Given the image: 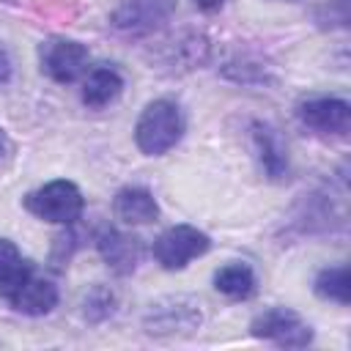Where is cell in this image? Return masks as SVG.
Wrapping results in <instances>:
<instances>
[{"label": "cell", "instance_id": "3", "mask_svg": "<svg viewBox=\"0 0 351 351\" xmlns=\"http://www.w3.org/2000/svg\"><path fill=\"white\" fill-rule=\"evenodd\" d=\"M250 332L255 337L271 340V343L285 346V348H304L313 343L310 324H304L302 315L288 310V307H269V310L258 313L250 324Z\"/></svg>", "mask_w": 351, "mask_h": 351}, {"label": "cell", "instance_id": "2", "mask_svg": "<svg viewBox=\"0 0 351 351\" xmlns=\"http://www.w3.org/2000/svg\"><path fill=\"white\" fill-rule=\"evenodd\" d=\"M25 208L44 219V222H52V225H71L80 219L82 208H85V197L82 192L77 189V184L71 181H49L38 189H33L27 197H25Z\"/></svg>", "mask_w": 351, "mask_h": 351}, {"label": "cell", "instance_id": "4", "mask_svg": "<svg viewBox=\"0 0 351 351\" xmlns=\"http://www.w3.org/2000/svg\"><path fill=\"white\" fill-rule=\"evenodd\" d=\"M211 247V239L192 225H173L154 241V258L162 269H184L189 261L203 255Z\"/></svg>", "mask_w": 351, "mask_h": 351}, {"label": "cell", "instance_id": "7", "mask_svg": "<svg viewBox=\"0 0 351 351\" xmlns=\"http://www.w3.org/2000/svg\"><path fill=\"white\" fill-rule=\"evenodd\" d=\"M173 11L176 0H123L112 14V25L126 33H148L167 22Z\"/></svg>", "mask_w": 351, "mask_h": 351}, {"label": "cell", "instance_id": "13", "mask_svg": "<svg viewBox=\"0 0 351 351\" xmlns=\"http://www.w3.org/2000/svg\"><path fill=\"white\" fill-rule=\"evenodd\" d=\"M30 274H33V266L30 261L22 258L16 244L8 239H0V296L11 299Z\"/></svg>", "mask_w": 351, "mask_h": 351}, {"label": "cell", "instance_id": "18", "mask_svg": "<svg viewBox=\"0 0 351 351\" xmlns=\"http://www.w3.org/2000/svg\"><path fill=\"white\" fill-rule=\"evenodd\" d=\"M3 151H5V137H3V132H0V156H3Z\"/></svg>", "mask_w": 351, "mask_h": 351}, {"label": "cell", "instance_id": "16", "mask_svg": "<svg viewBox=\"0 0 351 351\" xmlns=\"http://www.w3.org/2000/svg\"><path fill=\"white\" fill-rule=\"evenodd\" d=\"M8 80H11V58H8V52L0 47V85L8 82Z\"/></svg>", "mask_w": 351, "mask_h": 351}, {"label": "cell", "instance_id": "15", "mask_svg": "<svg viewBox=\"0 0 351 351\" xmlns=\"http://www.w3.org/2000/svg\"><path fill=\"white\" fill-rule=\"evenodd\" d=\"M315 293L321 299L337 302V304H348L351 302V274L346 266H329L321 269L315 277Z\"/></svg>", "mask_w": 351, "mask_h": 351}, {"label": "cell", "instance_id": "17", "mask_svg": "<svg viewBox=\"0 0 351 351\" xmlns=\"http://www.w3.org/2000/svg\"><path fill=\"white\" fill-rule=\"evenodd\" d=\"M195 5L203 8V11H217V8L225 5V0H195Z\"/></svg>", "mask_w": 351, "mask_h": 351}, {"label": "cell", "instance_id": "5", "mask_svg": "<svg viewBox=\"0 0 351 351\" xmlns=\"http://www.w3.org/2000/svg\"><path fill=\"white\" fill-rule=\"evenodd\" d=\"M41 55V69L47 77H52L60 85L74 82L85 69H88V47L74 41V38H47L38 49Z\"/></svg>", "mask_w": 351, "mask_h": 351}, {"label": "cell", "instance_id": "6", "mask_svg": "<svg viewBox=\"0 0 351 351\" xmlns=\"http://www.w3.org/2000/svg\"><path fill=\"white\" fill-rule=\"evenodd\" d=\"M299 121L321 134H346L351 126V107L335 96H315L296 107Z\"/></svg>", "mask_w": 351, "mask_h": 351}, {"label": "cell", "instance_id": "14", "mask_svg": "<svg viewBox=\"0 0 351 351\" xmlns=\"http://www.w3.org/2000/svg\"><path fill=\"white\" fill-rule=\"evenodd\" d=\"M214 288L230 299H250L255 293V271L247 263H228L214 274Z\"/></svg>", "mask_w": 351, "mask_h": 351}, {"label": "cell", "instance_id": "9", "mask_svg": "<svg viewBox=\"0 0 351 351\" xmlns=\"http://www.w3.org/2000/svg\"><path fill=\"white\" fill-rule=\"evenodd\" d=\"M252 143H255V151H258V159H261V167L266 170L269 178H282L288 173V151H285V143L282 137L277 134L274 126L269 123H252Z\"/></svg>", "mask_w": 351, "mask_h": 351}, {"label": "cell", "instance_id": "11", "mask_svg": "<svg viewBox=\"0 0 351 351\" xmlns=\"http://www.w3.org/2000/svg\"><path fill=\"white\" fill-rule=\"evenodd\" d=\"M8 302L14 304L16 313H25V315H47L58 304V288L49 280H41V277H33L30 274Z\"/></svg>", "mask_w": 351, "mask_h": 351}, {"label": "cell", "instance_id": "1", "mask_svg": "<svg viewBox=\"0 0 351 351\" xmlns=\"http://www.w3.org/2000/svg\"><path fill=\"white\" fill-rule=\"evenodd\" d=\"M184 134V115L176 101L170 99H156L151 101L134 126V143L143 154L159 156L167 154Z\"/></svg>", "mask_w": 351, "mask_h": 351}, {"label": "cell", "instance_id": "12", "mask_svg": "<svg viewBox=\"0 0 351 351\" xmlns=\"http://www.w3.org/2000/svg\"><path fill=\"white\" fill-rule=\"evenodd\" d=\"M123 90V77L112 66H96L82 82V101L93 110L112 104Z\"/></svg>", "mask_w": 351, "mask_h": 351}, {"label": "cell", "instance_id": "8", "mask_svg": "<svg viewBox=\"0 0 351 351\" xmlns=\"http://www.w3.org/2000/svg\"><path fill=\"white\" fill-rule=\"evenodd\" d=\"M96 247L99 255L107 261V266H112V271L118 274H129L137 269L140 258H143V244L137 236H129L118 228H104L96 236Z\"/></svg>", "mask_w": 351, "mask_h": 351}, {"label": "cell", "instance_id": "10", "mask_svg": "<svg viewBox=\"0 0 351 351\" xmlns=\"http://www.w3.org/2000/svg\"><path fill=\"white\" fill-rule=\"evenodd\" d=\"M112 211L126 225H148L159 217V206L154 195L143 186H123L112 200Z\"/></svg>", "mask_w": 351, "mask_h": 351}]
</instances>
